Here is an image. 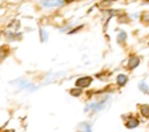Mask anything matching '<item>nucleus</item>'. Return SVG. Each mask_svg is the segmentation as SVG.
<instances>
[{"instance_id":"39448f33","label":"nucleus","mask_w":149,"mask_h":132,"mask_svg":"<svg viewBox=\"0 0 149 132\" xmlns=\"http://www.w3.org/2000/svg\"><path fill=\"white\" fill-rule=\"evenodd\" d=\"M139 63H140V60H139V57H136V56H133V57H130V60H129V62H128V69H135L137 65H139Z\"/></svg>"},{"instance_id":"20e7f679","label":"nucleus","mask_w":149,"mask_h":132,"mask_svg":"<svg viewBox=\"0 0 149 132\" xmlns=\"http://www.w3.org/2000/svg\"><path fill=\"white\" fill-rule=\"evenodd\" d=\"M15 84H17L20 88H24V89H29V90H35V89H36L35 85H33L31 83H28V82H26V81H22V79L16 81Z\"/></svg>"},{"instance_id":"9b49d317","label":"nucleus","mask_w":149,"mask_h":132,"mask_svg":"<svg viewBox=\"0 0 149 132\" xmlns=\"http://www.w3.org/2000/svg\"><path fill=\"white\" fill-rule=\"evenodd\" d=\"M139 88H140V90H141L142 92H148V91H149V90H148V85H147L144 82H140Z\"/></svg>"},{"instance_id":"6e6552de","label":"nucleus","mask_w":149,"mask_h":132,"mask_svg":"<svg viewBox=\"0 0 149 132\" xmlns=\"http://www.w3.org/2000/svg\"><path fill=\"white\" fill-rule=\"evenodd\" d=\"M141 113L146 118H149V105H142L141 106Z\"/></svg>"},{"instance_id":"ddd939ff","label":"nucleus","mask_w":149,"mask_h":132,"mask_svg":"<svg viewBox=\"0 0 149 132\" xmlns=\"http://www.w3.org/2000/svg\"><path fill=\"white\" fill-rule=\"evenodd\" d=\"M142 21L146 23H149V12H144L142 14Z\"/></svg>"},{"instance_id":"2eb2a0df","label":"nucleus","mask_w":149,"mask_h":132,"mask_svg":"<svg viewBox=\"0 0 149 132\" xmlns=\"http://www.w3.org/2000/svg\"><path fill=\"white\" fill-rule=\"evenodd\" d=\"M112 4V0H104L101 4H100V6L101 7H106V6H109Z\"/></svg>"},{"instance_id":"423d86ee","label":"nucleus","mask_w":149,"mask_h":132,"mask_svg":"<svg viewBox=\"0 0 149 132\" xmlns=\"http://www.w3.org/2000/svg\"><path fill=\"white\" fill-rule=\"evenodd\" d=\"M137 125H139V120H137L136 118H133V117H130V118L126 121V126H127L128 128H135Z\"/></svg>"},{"instance_id":"f8f14e48","label":"nucleus","mask_w":149,"mask_h":132,"mask_svg":"<svg viewBox=\"0 0 149 132\" xmlns=\"http://www.w3.org/2000/svg\"><path fill=\"white\" fill-rule=\"evenodd\" d=\"M126 37H127V36H126V33H125V32H121V33L119 34V36H118V42H120V43L123 42V41L126 40Z\"/></svg>"},{"instance_id":"f03ea898","label":"nucleus","mask_w":149,"mask_h":132,"mask_svg":"<svg viewBox=\"0 0 149 132\" xmlns=\"http://www.w3.org/2000/svg\"><path fill=\"white\" fill-rule=\"evenodd\" d=\"M105 104H106V100H102V102H99V103H92V104H88L85 106V112H87L88 110H101L105 107Z\"/></svg>"},{"instance_id":"dca6fc26","label":"nucleus","mask_w":149,"mask_h":132,"mask_svg":"<svg viewBox=\"0 0 149 132\" xmlns=\"http://www.w3.org/2000/svg\"><path fill=\"white\" fill-rule=\"evenodd\" d=\"M65 1H66V2H72L73 0H65Z\"/></svg>"},{"instance_id":"7ed1b4c3","label":"nucleus","mask_w":149,"mask_h":132,"mask_svg":"<svg viewBox=\"0 0 149 132\" xmlns=\"http://www.w3.org/2000/svg\"><path fill=\"white\" fill-rule=\"evenodd\" d=\"M91 81H92L91 77H81V78H78L76 81V85L79 86V88H85V86H88L90 85Z\"/></svg>"},{"instance_id":"f257e3e1","label":"nucleus","mask_w":149,"mask_h":132,"mask_svg":"<svg viewBox=\"0 0 149 132\" xmlns=\"http://www.w3.org/2000/svg\"><path fill=\"white\" fill-rule=\"evenodd\" d=\"M65 0H41V4L44 7H59L63 6Z\"/></svg>"},{"instance_id":"0eeeda50","label":"nucleus","mask_w":149,"mask_h":132,"mask_svg":"<svg viewBox=\"0 0 149 132\" xmlns=\"http://www.w3.org/2000/svg\"><path fill=\"white\" fill-rule=\"evenodd\" d=\"M116 82H118V84L121 85V86L125 85L126 82H127V76H126V75H119L118 78H116Z\"/></svg>"},{"instance_id":"1a4fd4ad","label":"nucleus","mask_w":149,"mask_h":132,"mask_svg":"<svg viewBox=\"0 0 149 132\" xmlns=\"http://www.w3.org/2000/svg\"><path fill=\"white\" fill-rule=\"evenodd\" d=\"M79 130H81V131H91V125L87 124V123H81L79 125Z\"/></svg>"},{"instance_id":"9d476101","label":"nucleus","mask_w":149,"mask_h":132,"mask_svg":"<svg viewBox=\"0 0 149 132\" xmlns=\"http://www.w3.org/2000/svg\"><path fill=\"white\" fill-rule=\"evenodd\" d=\"M40 37H41V41H42V42H45V41L48 40V34L45 33V30L40 29Z\"/></svg>"},{"instance_id":"4468645a","label":"nucleus","mask_w":149,"mask_h":132,"mask_svg":"<svg viewBox=\"0 0 149 132\" xmlns=\"http://www.w3.org/2000/svg\"><path fill=\"white\" fill-rule=\"evenodd\" d=\"M80 92H81V90H79V89H72V90H70V93L72 96H79Z\"/></svg>"}]
</instances>
